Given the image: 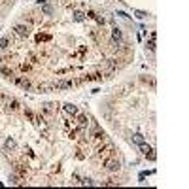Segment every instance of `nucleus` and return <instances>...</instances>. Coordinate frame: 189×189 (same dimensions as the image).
Listing matches in <instances>:
<instances>
[{"label": "nucleus", "mask_w": 189, "mask_h": 189, "mask_svg": "<svg viewBox=\"0 0 189 189\" xmlns=\"http://www.w3.org/2000/svg\"><path fill=\"white\" fill-rule=\"evenodd\" d=\"M131 140L134 142V144H138V146H140V144H144V142H146V138H144V136H142L140 132H134V134L131 136Z\"/></svg>", "instance_id": "nucleus-13"}, {"label": "nucleus", "mask_w": 189, "mask_h": 189, "mask_svg": "<svg viewBox=\"0 0 189 189\" xmlns=\"http://www.w3.org/2000/svg\"><path fill=\"white\" fill-rule=\"evenodd\" d=\"M64 112H66L68 115H78V113H80L78 106H76V104H72V102H66V104H64Z\"/></svg>", "instance_id": "nucleus-9"}, {"label": "nucleus", "mask_w": 189, "mask_h": 189, "mask_svg": "<svg viewBox=\"0 0 189 189\" xmlns=\"http://www.w3.org/2000/svg\"><path fill=\"white\" fill-rule=\"evenodd\" d=\"M81 185H94V182H93L91 178H83V180H81Z\"/></svg>", "instance_id": "nucleus-23"}, {"label": "nucleus", "mask_w": 189, "mask_h": 189, "mask_svg": "<svg viewBox=\"0 0 189 189\" xmlns=\"http://www.w3.org/2000/svg\"><path fill=\"white\" fill-rule=\"evenodd\" d=\"M78 125H80V131H85L87 129V125H89V117L87 115H78Z\"/></svg>", "instance_id": "nucleus-10"}, {"label": "nucleus", "mask_w": 189, "mask_h": 189, "mask_svg": "<svg viewBox=\"0 0 189 189\" xmlns=\"http://www.w3.org/2000/svg\"><path fill=\"white\" fill-rule=\"evenodd\" d=\"M13 32H15L19 38H29V36H30V27H29V25H15V27H13Z\"/></svg>", "instance_id": "nucleus-4"}, {"label": "nucleus", "mask_w": 189, "mask_h": 189, "mask_svg": "<svg viewBox=\"0 0 189 189\" xmlns=\"http://www.w3.org/2000/svg\"><path fill=\"white\" fill-rule=\"evenodd\" d=\"M0 62H2V57H0Z\"/></svg>", "instance_id": "nucleus-28"}, {"label": "nucleus", "mask_w": 189, "mask_h": 189, "mask_svg": "<svg viewBox=\"0 0 189 189\" xmlns=\"http://www.w3.org/2000/svg\"><path fill=\"white\" fill-rule=\"evenodd\" d=\"M72 19H74L76 23H81V21H85V13L80 12V10H76V12L72 13Z\"/></svg>", "instance_id": "nucleus-14"}, {"label": "nucleus", "mask_w": 189, "mask_h": 189, "mask_svg": "<svg viewBox=\"0 0 189 189\" xmlns=\"http://www.w3.org/2000/svg\"><path fill=\"white\" fill-rule=\"evenodd\" d=\"M74 85H76V81H72V80H57V81H53L55 89H70Z\"/></svg>", "instance_id": "nucleus-5"}, {"label": "nucleus", "mask_w": 189, "mask_h": 189, "mask_svg": "<svg viewBox=\"0 0 189 189\" xmlns=\"http://www.w3.org/2000/svg\"><path fill=\"white\" fill-rule=\"evenodd\" d=\"M13 81L21 87V89H25V91H30L32 89V85H30V81L27 80V78H23V76H17V78H13Z\"/></svg>", "instance_id": "nucleus-6"}, {"label": "nucleus", "mask_w": 189, "mask_h": 189, "mask_svg": "<svg viewBox=\"0 0 189 189\" xmlns=\"http://www.w3.org/2000/svg\"><path fill=\"white\" fill-rule=\"evenodd\" d=\"M102 185H119V182H115V180H108V182H102Z\"/></svg>", "instance_id": "nucleus-24"}, {"label": "nucleus", "mask_w": 189, "mask_h": 189, "mask_svg": "<svg viewBox=\"0 0 189 189\" xmlns=\"http://www.w3.org/2000/svg\"><path fill=\"white\" fill-rule=\"evenodd\" d=\"M140 151H142V155H144L148 161H155L157 159V155L153 153V148L150 144H146V142H144V144H140Z\"/></svg>", "instance_id": "nucleus-3"}, {"label": "nucleus", "mask_w": 189, "mask_h": 189, "mask_svg": "<svg viewBox=\"0 0 189 189\" xmlns=\"http://www.w3.org/2000/svg\"><path fill=\"white\" fill-rule=\"evenodd\" d=\"M21 68H23V70H25V72H27V70H30V64H27V62H23V64H21Z\"/></svg>", "instance_id": "nucleus-25"}, {"label": "nucleus", "mask_w": 189, "mask_h": 189, "mask_svg": "<svg viewBox=\"0 0 189 189\" xmlns=\"http://www.w3.org/2000/svg\"><path fill=\"white\" fill-rule=\"evenodd\" d=\"M10 45V40L4 36V38H0V49H6V47Z\"/></svg>", "instance_id": "nucleus-20"}, {"label": "nucleus", "mask_w": 189, "mask_h": 189, "mask_svg": "<svg viewBox=\"0 0 189 189\" xmlns=\"http://www.w3.org/2000/svg\"><path fill=\"white\" fill-rule=\"evenodd\" d=\"M94 138H97V140H106V134H104V131H94Z\"/></svg>", "instance_id": "nucleus-19"}, {"label": "nucleus", "mask_w": 189, "mask_h": 189, "mask_svg": "<svg viewBox=\"0 0 189 189\" xmlns=\"http://www.w3.org/2000/svg\"><path fill=\"white\" fill-rule=\"evenodd\" d=\"M36 91L38 93H49V91H55V87H53V83H40Z\"/></svg>", "instance_id": "nucleus-11"}, {"label": "nucleus", "mask_w": 189, "mask_h": 189, "mask_svg": "<svg viewBox=\"0 0 189 189\" xmlns=\"http://www.w3.org/2000/svg\"><path fill=\"white\" fill-rule=\"evenodd\" d=\"M112 40H113L115 44H121V40H123V32H121L119 27H113V29H112Z\"/></svg>", "instance_id": "nucleus-7"}, {"label": "nucleus", "mask_w": 189, "mask_h": 189, "mask_svg": "<svg viewBox=\"0 0 189 189\" xmlns=\"http://www.w3.org/2000/svg\"><path fill=\"white\" fill-rule=\"evenodd\" d=\"M42 13H45V15H53V6H49V4H42Z\"/></svg>", "instance_id": "nucleus-16"}, {"label": "nucleus", "mask_w": 189, "mask_h": 189, "mask_svg": "<svg viewBox=\"0 0 189 189\" xmlns=\"http://www.w3.org/2000/svg\"><path fill=\"white\" fill-rule=\"evenodd\" d=\"M155 38H157V32H150V40H148V49L150 51H155Z\"/></svg>", "instance_id": "nucleus-12"}, {"label": "nucleus", "mask_w": 189, "mask_h": 189, "mask_svg": "<svg viewBox=\"0 0 189 189\" xmlns=\"http://www.w3.org/2000/svg\"><path fill=\"white\" fill-rule=\"evenodd\" d=\"M36 40L38 42H47V40H51V34H38Z\"/></svg>", "instance_id": "nucleus-21"}, {"label": "nucleus", "mask_w": 189, "mask_h": 189, "mask_svg": "<svg viewBox=\"0 0 189 189\" xmlns=\"http://www.w3.org/2000/svg\"><path fill=\"white\" fill-rule=\"evenodd\" d=\"M134 15H136L138 19H146L150 13H148V12H144V10H134Z\"/></svg>", "instance_id": "nucleus-17"}, {"label": "nucleus", "mask_w": 189, "mask_h": 189, "mask_svg": "<svg viewBox=\"0 0 189 189\" xmlns=\"http://www.w3.org/2000/svg\"><path fill=\"white\" fill-rule=\"evenodd\" d=\"M2 106L6 108V110H17L19 108V102H17V99H13V97H10V94H2Z\"/></svg>", "instance_id": "nucleus-2"}, {"label": "nucleus", "mask_w": 189, "mask_h": 189, "mask_svg": "<svg viewBox=\"0 0 189 189\" xmlns=\"http://www.w3.org/2000/svg\"><path fill=\"white\" fill-rule=\"evenodd\" d=\"M117 15H121V17H125V19H131V15H127L125 12H117Z\"/></svg>", "instance_id": "nucleus-26"}, {"label": "nucleus", "mask_w": 189, "mask_h": 189, "mask_svg": "<svg viewBox=\"0 0 189 189\" xmlns=\"http://www.w3.org/2000/svg\"><path fill=\"white\" fill-rule=\"evenodd\" d=\"M0 187H4V183H2V182H0Z\"/></svg>", "instance_id": "nucleus-27"}, {"label": "nucleus", "mask_w": 189, "mask_h": 189, "mask_svg": "<svg viewBox=\"0 0 189 189\" xmlns=\"http://www.w3.org/2000/svg\"><path fill=\"white\" fill-rule=\"evenodd\" d=\"M142 81H144V83H150L151 87H155V80H153V78H150V76H148V78L144 76V78H142Z\"/></svg>", "instance_id": "nucleus-22"}, {"label": "nucleus", "mask_w": 189, "mask_h": 189, "mask_svg": "<svg viewBox=\"0 0 189 189\" xmlns=\"http://www.w3.org/2000/svg\"><path fill=\"white\" fill-rule=\"evenodd\" d=\"M15 172H17L19 176H25V174H27V170H25L23 164H15Z\"/></svg>", "instance_id": "nucleus-18"}, {"label": "nucleus", "mask_w": 189, "mask_h": 189, "mask_svg": "<svg viewBox=\"0 0 189 189\" xmlns=\"http://www.w3.org/2000/svg\"><path fill=\"white\" fill-rule=\"evenodd\" d=\"M8 182H10V185H21V178L17 174H10L8 176Z\"/></svg>", "instance_id": "nucleus-15"}, {"label": "nucleus", "mask_w": 189, "mask_h": 189, "mask_svg": "<svg viewBox=\"0 0 189 189\" xmlns=\"http://www.w3.org/2000/svg\"><path fill=\"white\" fill-rule=\"evenodd\" d=\"M17 150V142L10 136V138H6V142H4V151H15Z\"/></svg>", "instance_id": "nucleus-8"}, {"label": "nucleus", "mask_w": 189, "mask_h": 189, "mask_svg": "<svg viewBox=\"0 0 189 189\" xmlns=\"http://www.w3.org/2000/svg\"><path fill=\"white\" fill-rule=\"evenodd\" d=\"M104 168H106L108 172H119L121 163H119V159H115V157H106V161H104Z\"/></svg>", "instance_id": "nucleus-1"}]
</instances>
